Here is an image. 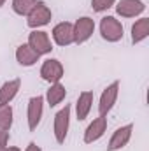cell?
Masks as SVG:
<instances>
[{
	"label": "cell",
	"mask_w": 149,
	"mask_h": 151,
	"mask_svg": "<svg viewBox=\"0 0 149 151\" xmlns=\"http://www.w3.org/2000/svg\"><path fill=\"white\" fill-rule=\"evenodd\" d=\"M53 19V12L49 9V5L42 0H37L35 5L32 7V11L27 14V27L32 30H40L42 27L49 25Z\"/></svg>",
	"instance_id": "6da1fadb"
},
{
	"label": "cell",
	"mask_w": 149,
	"mask_h": 151,
	"mask_svg": "<svg viewBox=\"0 0 149 151\" xmlns=\"http://www.w3.org/2000/svg\"><path fill=\"white\" fill-rule=\"evenodd\" d=\"M70 114L72 107L70 104H65L58 113L54 114V121H53V134L58 144H63L67 135H69V128H70Z\"/></svg>",
	"instance_id": "7a4b0ae2"
},
{
	"label": "cell",
	"mask_w": 149,
	"mask_h": 151,
	"mask_svg": "<svg viewBox=\"0 0 149 151\" xmlns=\"http://www.w3.org/2000/svg\"><path fill=\"white\" fill-rule=\"evenodd\" d=\"M98 30H100V35L104 40L107 42H119L123 35H125V28L121 25V21L114 16H104L100 19V25H98Z\"/></svg>",
	"instance_id": "3957f363"
},
{
	"label": "cell",
	"mask_w": 149,
	"mask_h": 151,
	"mask_svg": "<svg viewBox=\"0 0 149 151\" xmlns=\"http://www.w3.org/2000/svg\"><path fill=\"white\" fill-rule=\"evenodd\" d=\"M119 88H121V83L119 81H112L111 84H107L100 95V100H98V114L100 116H107L114 109L116 102H117V97H119Z\"/></svg>",
	"instance_id": "277c9868"
},
{
	"label": "cell",
	"mask_w": 149,
	"mask_h": 151,
	"mask_svg": "<svg viewBox=\"0 0 149 151\" xmlns=\"http://www.w3.org/2000/svg\"><path fill=\"white\" fill-rule=\"evenodd\" d=\"M63 76H65V69H63V63L58 58H47V60L42 62V65H40V77L46 83H49V84L62 83Z\"/></svg>",
	"instance_id": "5b68a950"
},
{
	"label": "cell",
	"mask_w": 149,
	"mask_h": 151,
	"mask_svg": "<svg viewBox=\"0 0 149 151\" xmlns=\"http://www.w3.org/2000/svg\"><path fill=\"white\" fill-rule=\"evenodd\" d=\"M72 25H74V44H77V46L88 42L91 35L95 34V27H97L95 19L90 16H81Z\"/></svg>",
	"instance_id": "8992f818"
},
{
	"label": "cell",
	"mask_w": 149,
	"mask_h": 151,
	"mask_svg": "<svg viewBox=\"0 0 149 151\" xmlns=\"http://www.w3.org/2000/svg\"><path fill=\"white\" fill-rule=\"evenodd\" d=\"M42 114H44V97L35 95L28 100V106H27V121H28L30 132L37 130V127L42 121Z\"/></svg>",
	"instance_id": "52a82bcc"
},
{
	"label": "cell",
	"mask_w": 149,
	"mask_h": 151,
	"mask_svg": "<svg viewBox=\"0 0 149 151\" xmlns=\"http://www.w3.org/2000/svg\"><path fill=\"white\" fill-rule=\"evenodd\" d=\"M39 56H44V55H49L53 51V42L47 32L44 30H32L28 34V42H27Z\"/></svg>",
	"instance_id": "ba28073f"
},
{
	"label": "cell",
	"mask_w": 149,
	"mask_h": 151,
	"mask_svg": "<svg viewBox=\"0 0 149 151\" xmlns=\"http://www.w3.org/2000/svg\"><path fill=\"white\" fill-rule=\"evenodd\" d=\"M105 132H107V116H100V114H98V116L86 127L82 141H84V144H93V142L100 141V139L105 135Z\"/></svg>",
	"instance_id": "9c48e42d"
},
{
	"label": "cell",
	"mask_w": 149,
	"mask_h": 151,
	"mask_svg": "<svg viewBox=\"0 0 149 151\" xmlns=\"http://www.w3.org/2000/svg\"><path fill=\"white\" fill-rule=\"evenodd\" d=\"M51 37L54 40V44H58L60 47H67L74 44V25L70 21L56 23L51 30Z\"/></svg>",
	"instance_id": "30bf717a"
},
{
	"label": "cell",
	"mask_w": 149,
	"mask_h": 151,
	"mask_svg": "<svg viewBox=\"0 0 149 151\" xmlns=\"http://www.w3.org/2000/svg\"><path fill=\"white\" fill-rule=\"evenodd\" d=\"M116 14L121 18H139L146 11V4L142 0H119L114 4Z\"/></svg>",
	"instance_id": "8fae6325"
},
{
	"label": "cell",
	"mask_w": 149,
	"mask_h": 151,
	"mask_svg": "<svg viewBox=\"0 0 149 151\" xmlns=\"http://www.w3.org/2000/svg\"><path fill=\"white\" fill-rule=\"evenodd\" d=\"M132 134H133V123H126L119 128L114 130V134L109 139V144H107V151H119L123 150L130 139H132Z\"/></svg>",
	"instance_id": "7c38bea8"
},
{
	"label": "cell",
	"mask_w": 149,
	"mask_h": 151,
	"mask_svg": "<svg viewBox=\"0 0 149 151\" xmlns=\"http://www.w3.org/2000/svg\"><path fill=\"white\" fill-rule=\"evenodd\" d=\"M93 99H95V95L91 90H84L79 93V97L75 100V116L79 121H84L90 116L91 107H93Z\"/></svg>",
	"instance_id": "4fadbf2b"
},
{
	"label": "cell",
	"mask_w": 149,
	"mask_h": 151,
	"mask_svg": "<svg viewBox=\"0 0 149 151\" xmlns=\"http://www.w3.org/2000/svg\"><path fill=\"white\" fill-rule=\"evenodd\" d=\"M19 90H21V79H19V77L5 81V83L0 86V106L11 104V102L16 99V95L19 93Z\"/></svg>",
	"instance_id": "5bb4252c"
},
{
	"label": "cell",
	"mask_w": 149,
	"mask_h": 151,
	"mask_svg": "<svg viewBox=\"0 0 149 151\" xmlns=\"http://www.w3.org/2000/svg\"><path fill=\"white\" fill-rule=\"evenodd\" d=\"M14 56H16V62H18L21 67H34L39 60H40V56H39L28 44H19V46L16 47Z\"/></svg>",
	"instance_id": "9a60e30c"
},
{
	"label": "cell",
	"mask_w": 149,
	"mask_h": 151,
	"mask_svg": "<svg viewBox=\"0 0 149 151\" xmlns=\"http://www.w3.org/2000/svg\"><path fill=\"white\" fill-rule=\"evenodd\" d=\"M67 97V88L65 84L62 83H53L49 84V88L46 90V95H44V102H47L49 107H56L58 104H62Z\"/></svg>",
	"instance_id": "2e32d148"
},
{
	"label": "cell",
	"mask_w": 149,
	"mask_h": 151,
	"mask_svg": "<svg viewBox=\"0 0 149 151\" xmlns=\"http://www.w3.org/2000/svg\"><path fill=\"white\" fill-rule=\"evenodd\" d=\"M149 37V18H139L132 25V42L140 44Z\"/></svg>",
	"instance_id": "e0dca14e"
},
{
	"label": "cell",
	"mask_w": 149,
	"mask_h": 151,
	"mask_svg": "<svg viewBox=\"0 0 149 151\" xmlns=\"http://www.w3.org/2000/svg\"><path fill=\"white\" fill-rule=\"evenodd\" d=\"M12 121H14V111H12V106H11V104H7V106H0V130H11Z\"/></svg>",
	"instance_id": "ac0fdd59"
},
{
	"label": "cell",
	"mask_w": 149,
	"mask_h": 151,
	"mask_svg": "<svg viewBox=\"0 0 149 151\" xmlns=\"http://www.w3.org/2000/svg\"><path fill=\"white\" fill-rule=\"evenodd\" d=\"M35 2L37 0H12L11 2V9H12L14 14L27 18V14L32 11V7L35 5Z\"/></svg>",
	"instance_id": "d6986e66"
},
{
	"label": "cell",
	"mask_w": 149,
	"mask_h": 151,
	"mask_svg": "<svg viewBox=\"0 0 149 151\" xmlns=\"http://www.w3.org/2000/svg\"><path fill=\"white\" fill-rule=\"evenodd\" d=\"M116 0H91V9L93 12H105L111 7H114Z\"/></svg>",
	"instance_id": "ffe728a7"
},
{
	"label": "cell",
	"mask_w": 149,
	"mask_h": 151,
	"mask_svg": "<svg viewBox=\"0 0 149 151\" xmlns=\"http://www.w3.org/2000/svg\"><path fill=\"white\" fill-rule=\"evenodd\" d=\"M9 139H11V134L9 130H0V151H4L9 144Z\"/></svg>",
	"instance_id": "44dd1931"
},
{
	"label": "cell",
	"mask_w": 149,
	"mask_h": 151,
	"mask_svg": "<svg viewBox=\"0 0 149 151\" xmlns=\"http://www.w3.org/2000/svg\"><path fill=\"white\" fill-rule=\"evenodd\" d=\"M25 151H42V148L39 146L37 142H30V144L27 146V150H25Z\"/></svg>",
	"instance_id": "7402d4cb"
},
{
	"label": "cell",
	"mask_w": 149,
	"mask_h": 151,
	"mask_svg": "<svg viewBox=\"0 0 149 151\" xmlns=\"http://www.w3.org/2000/svg\"><path fill=\"white\" fill-rule=\"evenodd\" d=\"M4 151H21V150H19L18 146H7V148H5Z\"/></svg>",
	"instance_id": "603a6c76"
},
{
	"label": "cell",
	"mask_w": 149,
	"mask_h": 151,
	"mask_svg": "<svg viewBox=\"0 0 149 151\" xmlns=\"http://www.w3.org/2000/svg\"><path fill=\"white\" fill-rule=\"evenodd\" d=\"M5 2H7V0H0V7H4V5H5Z\"/></svg>",
	"instance_id": "cb8c5ba5"
}]
</instances>
